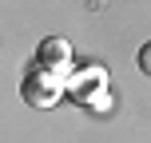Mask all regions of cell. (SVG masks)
<instances>
[{
	"instance_id": "cell-1",
	"label": "cell",
	"mask_w": 151,
	"mask_h": 143,
	"mask_svg": "<svg viewBox=\"0 0 151 143\" xmlns=\"http://www.w3.org/2000/svg\"><path fill=\"white\" fill-rule=\"evenodd\" d=\"M20 96L32 107H56L68 96V75L56 72V68H44V64H32L20 80Z\"/></svg>"
},
{
	"instance_id": "cell-2",
	"label": "cell",
	"mask_w": 151,
	"mask_h": 143,
	"mask_svg": "<svg viewBox=\"0 0 151 143\" xmlns=\"http://www.w3.org/2000/svg\"><path fill=\"white\" fill-rule=\"evenodd\" d=\"M107 91V68L104 64H80L72 75H68V96L76 103H91L96 96Z\"/></svg>"
},
{
	"instance_id": "cell-3",
	"label": "cell",
	"mask_w": 151,
	"mask_h": 143,
	"mask_svg": "<svg viewBox=\"0 0 151 143\" xmlns=\"http://www.w3.org/2000/svg\"><path fill=\"white\" fill-rule=\"evenodd\" d=\"M36 64L72 75V44H68L64 36H48V40H40V48H36Z\"/></svg>"
},
{
	"instance_id": "cell-4",
	"label": "cell",
	"mask_w": 151,
	"mask_h": 143,
	"mask_svg": "<svg viewBox=\"0 0 151 143\" xmlns=\"http://www.w3.org/2000/svg\"><path fill=\"white\" fill-rule=\"evenodd\" d=\"M139 72H143V75H151V44H143V48H139Z\"/></svg>"
},
{
	"instance_id": "cell-5",
	"label": "cell",
	"mask_w": 151,
	"mask_h": 143,
	"mask_svg": "<svg viewBox=\"0 0 151 143\" xmlns=\"http://www.w3.org/2000/svg\"><path fill=\"white\" fill-rule=\"evenodd\" d=\"M91 111H107V107H111V96H107V91H104V96H96V99H91Z\"/></svg>"
}]
</instances>
